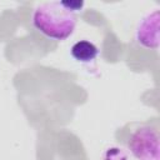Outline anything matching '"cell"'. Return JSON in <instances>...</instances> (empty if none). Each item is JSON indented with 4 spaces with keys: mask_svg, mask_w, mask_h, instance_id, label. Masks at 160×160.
I'll use <instances>...</instances> for the list:
<instances>
[{
    "mask_svg": "<svg viewBox=\"0 0 160 160\" xmlns=\"http://www.w3.org/2000/svg\"><path fill=\"white\" fill-rule=\"evenodd\" d=\"M31 21L34 28L45 38L62 41L72 35L76 15L68 10L61 1H48L35 8Z\"/></svg>",
    "mask_w": 160,
    "mask_h": 160,
    "instance_id": "6da1fadb",
    "label": "cell"
},
{
    "mask_svg": "<svg viewBox=\"0 0 160 160\" xmlns=\"http://www.w3.org/2000/svg\"><path fill=\"white\" fill-rule=\"evenodd\" d=\"M128 148L138 160H159V134L150 125L138 128L128 140Z\"/></svg>",
    "mask_w": 160,
    "mask_h": 160,
    "instance_id": "7a4b0ae2",
    "label": "cell"
},
{
    "mask_svg": "<svg viewBox=\"0 0 160 160\" xmlns=\"http://www.w3.org/2000/svg\"><path fill=\"white\" fill-rule=\"evenodd\" d=\"M159 11L155 10L154 12L145 16L136 29V42L145 49H158L159 46Z\"/></svg>",
    "mask_w": 160,
    "mask_h": 160,
    "instance_id": "3957f363",
    "label": "cell"
},
{
    "mask_svg": "<svg viewBox=\"0 0 160 160\" xmlns=\"http://www.w3.org/2000/svg\"><path fill=\"white\" fill-rule=\"evenodd\" d=\"M70 52L78 62L88 64L96 59V56L99 55V49L94 42L89 40H80L71 46Z\"/></svg>",
    "mask_w": 160,
    "mask_h": 160,
    "instance_id": "277c9868",
    "label": "cell"
},
{
    "mask_svg": "<svg viewBox=\"0 0 160 160\" xmlns=\"http://www.w3.org/2000/svg\"><path fill=\"white\" fill-rule=\"evenodd\" d=\"M102 160H128V154L121 148L111 146L102 154Z\"/></svg>",
    "mask_w": 160,
    "mask_h": 160,
    "instance_id": "5b68a950",
    "label": "cell"
},
{
    "mask_svg": "<svg viewBox=\"0 0 160 160\" xmlns=\"http://www.w3.org/2000/svg\"><path fill=\"white\" fill-rule=\"evenodd\" d=\"M61 4L70 11L72 12H76L79 10H81L84 8V1H79V0H65V1H61Z\"/></svg>",
    "mask_w": 160,
    "mask_h": 160,
    "instance_id": "8992f818",
    "label": "cell"
}]
</instances>
